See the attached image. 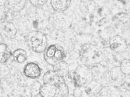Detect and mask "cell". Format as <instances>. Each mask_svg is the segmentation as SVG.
<instances>
[{"label": "cell", "mask_w": 130, "mask_h": 97, "mask_svg": "<svg viewBox=\"0 0 130 97\" xmlns=\"http://www.w3.org/2000/svg\"><path fill=\"white\" fill-rule=\"evenodd\" d=\"M110 94V89L108 87H102L99 93L95 97H108Z\"/></svg>", "instance_id": "cell-20"}, {"label": "cell", "mask_w": 130, "mask_h": 97, "mask_svg": "<svg viewBox=\"0 0 130 97\" xmlns=\"http://www.w3.org/2000/svg\"><path fill=\"white\" fill-rule=\"evenodd\" d=\"M126 9L127 13L130 16V2L127 4Z\"/></svg>", "instance_id": "cell-23"}, {"label": "cell", "mask_w": 130, "mask_h": 97, "mask_svg": "<svg viewBox=\"0 0 130 97\" xmlns=\"http://www.w3.org/2000/svg\"><path fill=\"white\" fill-rule=\"evenodd\" d=\"M101 84L98 82L92 81L85 87V91L88 96L95 97L102 88Z\"/></svg>", "instance_id": "cell-10"}, {"label": "cell", "mask_w": 130, "mask_h": 97, "mask_svg": "<svg viewBox=\"0 0 130 97\" xmlns=\"http://www.w3.org/2000/svg\"><path fill=\"white\" fill-rule=\"evenodd\" d=\"M56 97H68L69 95V90L66 82L60 83L56 86Z\"/></svg>", "instance_id": "cell-16"}, {"label": "cell", "mask_w": 130, "mask_h": 97, "mask_svg": "<svg viewBox=\"0 0 130 97\" xmlns=\"http://www.w3.org/2000/svg\"><path fill=\"white\" fill-rule=\"evenodd\" d=\"M3 33L8 38L13 39L16 36L17 30L16 26L12 22H7L4 25L3 28Z\"/></svg>", "instance_id": "cell-12"}, {"label": "cell", "mask_w": 130, "mask_h": 97, "mask_svg": "<svg viewBox=\"0 0 130 97\" xmlns=\"http://www.w3.org/2000/svg\"><path fill=\"white\" fill-rule=\"evenodd\" d=\"M12 56L18 63H23L27 59V53L23 49H18L15 50L12 53Z\"/></svg>", "instance_id": "cell-15"}, {"label": "cell", "mask_w": 130, "mask_h": 97, "mask_svg": "<svg viewBox=\"0 0 130 97\" xmlns=\"http://www.w3.org/2000/svg\"><path fill=\"white\" fill-rule=\"evenodd\" d=\"M92 71L89 66L81 64L73 71L72 83L75 88L85 87L93 81Z\"/></svg>", "instance_id": "cell-2"}, {"label": "cell", "mask_w": 130, "mask_h": 97, "mask_svg": "<svg viewBox=\"0 0 130 97\" xmlns=\"http://www.w3.org/2000/svg\"><path fill=\"white\" fill-rule=\"evenodd\" d=\"M2 42H3V38H2V36L0 33V45L3 43Z\"/></svg>", "instance_id": "cell-24"}, {"label": "cell", "mask_w": 130, "mask_h": 97, "mask_svg": "<svg viewBox=\"0 0 130 97\" xmlns=\"http://www.w3.org/2000/svg\"><path fill=\"white\" fill-rule=\"evenodd\" d=\"M120 67L125 75H130V59L124 60Z\"/></svg>", "instance_id": "cell-18"}, {"label": "cell", "mask_w": 130, "mask_h": 97, "mask_svg": "<svg viewBox=\"0 0 130 97\" xmlns=\"http://www.w3.org/2000/svg\"><path fill=\"white\" fill-rule=\"evenodd\" d=\"M110 47L112 50L117 52H121L126 48V42L122 36H116L111 40Z\"/></svg>", "instance_id": "cell-7"}, {"label": "cell", "mask_w": 130, "mask_h": 97, "mask_svg": "<svg viewBox=\"0 0 130 97\" xmlns=\"http://www.w3.org/2000/svg\"><path fill=\"white\" fill-rule=\"evenodd\" d=\"M28 45L33 51L41 53L47 48L48 39L46 35L40 31H35L29 35L27 39Z\"/></svg>", "instance_id": "cell-3"}, {"label": "cell", "mask_w": 130, "mask_h": 97, "mask_svg": "<svg viewBox=\"0 0 130 97\" xmlns=\"http://www.w3.org/2000/svg\"><path fill=\"white\" fill-rule=\"evenodd\" d=\"M30 4L36 7L40 8L44 6L48 2L47 1H41V0H34L30 1Z\"/></svg>", "instance_id": "cell-21"}, {"label": "cell", "mask_w": 130, "mask_h": 97, "mask_svg": "<svg viewBox=\"0 0 130 97\" xmlns=\"http://www.w3.org/2000/svg\"><path fill=\"white\" fill-rule=\"evenodd\" d=\"M126 75L122 71L120 66L112 68L110 72L111 81L115 84H120L124 81Z\"/></svg>", "instance_id": "cell-8"}, {"label": "cell", "mask_w": 130, "mask_h": 97, "mask_svg": "<svg viewBox=\"0 0 130 97\" xmlns=\"http://www.w3.org/2000/svg\"><path fill=\"white\" fill-rule=\"evenodd\" d=\"M43 81L44 84H48L57 86L62 82H65L64 78L59 75L54 70H49L43 75Z\"/></svg>", "instance_id": "cell-6"}, {"label": "cell", "mask_w": 130, "mask_h": 97, "mask_svg": "<svg viewBox=\"0 0 130 97\" xmlns=\"http://www.w3.org/2000/svg\"><path fill=\"white\" fill-rule=\"evenodd\" d=\"M79 56L82 64L88 66L99 64L104 58V53L101 49L91 43H85L81 46Z\"/></svg>", "instance_id": "cell-1"}, {"label": "cell", "mask_w": 130, "mask_h": 97, "mask_svg": "<svg viewBox=\"0 0 130 97\" xmlns=\"http://www.w3.org/2000/svg\"><path fill=\"white\" fill-rule=\"evenodd\" d=\"M69 65L64 60L59 63L53 66V70L64 78L66 76L69 71Z\"/></svg>", "instance_id": "cell-14"}, {"label": "cell", "mask_w": 130, "mask_h": 97, "mask_svg": "<svg viewBox=\"0 0 130 97\" xmlns=\"http://www.w3.org/2000/svg\"><path fill=\"white\" fill-rule=\"evenodd\" d=\"M26 4L25 1H8V5L11 9L14 11H19L22 10Z\"/></svg>", "instance_id": "cell-17"}, {"label": "cell", "mask_w": 130, "mask_h": 97, "mask_svg": "<svg viewBox=\"0 0 130 97\" xmlns=\"http://www.w3.org/2000/svg\"><path fill=\"white\" fill-rule=\"evenodd\" d=\"M12 55L11 51L7 45L3 43L0 45V63L4 64Z\"/></svg>", "instance_id": "cell-13"}, {"label": "cell", "mask_w": 130, "mask_h": 97, "mask_svg": "<svg viewBox=\"0 0 130 97\" xmlns=\"http://www.w3.org/2000/svg\"><path fill=\"white\" fill-rule=\"evenodd\" d=\"M66 56V52L63 47L56 44L50 45L44 52V59L47 63L53 67L64 61Z\"/></svg>", "instance_id": "cell-4"}, {"label": "cell", "mask_w": 130, "mask_h": 97, "mask_svg": "<svg viewBox=\"0 0 130 97\" xmlns=\"http://www.w3.org/2000/svg\"><path fill=\"white\" fill-rule=\"evenodd\" d=\"M68 97H74L73 96L72 94H70V95H69V96Z\"/></svg>", "instance_id": "cell-25"}, {"label": "cell", "mask_w": 130, "mask_h": 97, "mask_svg": "<svg viewBox=\"0 0 130 97\" xmlns=\"http://www.w3.org/2000/svg\"><path fill=\"white\" fill-rule=\"evenodd\" d=\"M72 94L74 97H83V92L80 88H75L73 91Z\"/></svg>", "instance_id": "cell-22"}, {"label": "cell", "mask_w": 130, "mask_h": 97, "mask_svg": "<svg viewBox=\"0 0 130 97\" xmlns=\"http://www.w3.org/2000/svg\"><path fill=\"white\" fill-rule=\"evenodd\" d=\"M71 1L69 0H52L51 5L53 10L59 13L64 12L70 5Z\"/></svg>", "instance_id": "cell-11"}, {"label": "cell", "mask_w": 130, "mask_h": 97, "mask_svg": "<svg viewBox=\"0 0 130 97\" xmlns=\"http://www.w3.org/2000/svg\"><path fill=\"white\" fill-rule=\"evenodd\" d=\"M10 74V71L7 66L4 63H0V80L7 77Z\"/></svg>", "instance_id": "cell-19"}, {"label": "cell", "mask_w": 130, "mask_h": 97, "mask_svg": "<svg viewBox=\"0 0 130 97\" xmlns=\"http://www.w3.org/2000/svg\"><path fill=\"white\" fill-rule=\"evenodd\" d=\"M56 86L48 84H44L40 87L39 93L42 97H56Z\"/></svg>", "instance_id": "cell-9"}, {"label": "cell", "mask_w": 130, "mask_h": 97, "mask_svg": "<svg viewBox=\"0 0 130 97\" xmlns=\"http://www.w3.org/2000/svg\"><path fill=\"white\" fill-rule=\"evenodd\" d=\"M24 74L27 77L31 79H36L40 76L41 70L39 65L34 62H29L24 66Z\"/></svg>", "instance_id": "cell-5"}]
</instances>
